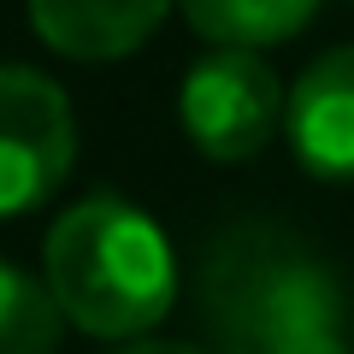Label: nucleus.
<instances>
[{"instance_id": "f03ea898", "label": "nucleus", "mask_w": 354, "mask_h": 354, "mask_svg": "<svg viewBox=\"0 0 354 354\" xmlns=\"http://www.w3.org/2000/svg\"><path fill=\"white\" fill-rule=\"evenodd\" d=\"M201 325L218 354H283L313 330H342V278L272 225H236L207 248Z\"/></svg>"}, {"instance_id": "0eeeda50", "label": "nucleus", "mask_w": 354, "mask_h": 354, "mask_svg": "<svg viewBox=\"0 0 354 354\" xmlns=\"http://www.w3.org/2000/svg\"><path fill=\"white\" fill-rule=\"evenodd\" d=\"M195 36H207L213 48H278V41L301 36L319 18L325 0H177Z\"/></svg>"}, {"instance_id": "39448f33", "label": "nucleus", "mask_w": 354, "mask_h": 354, "mask_svg": "<svg viewBox=\"0 0 354 354\" xmlns=\"http://www.w3.org/2000/svg\"><path fill=\"white\" fill-rule=\"evenodd\" d=\"M283 136L307 177L354 183V41L319 53L290 88Z\"/></svg>"}, {"instance_id": "6e6552de", "label": "nucleus", "mask_w": 354, "mask_h": 354, "mask_svg": "<svg viewBox=\"0 0 354 354\" xmlns=\"http://www.w3.org/2000/svg\"><path fill=\"white\" fill-rule=\"evenodd\" d=\"M65 313L53 290L0 260V354H59Z\"/></svg>"}, {"instance_id": "9d476101", "label": "nucleus", "mask_w": 354, "mask_h": 354, "mask_svg": "<svg viewBox=\"0 0 354 354\" xmlns=\"http://www.w3.org/2000/svg\"><path fill=\"white\" fill-rule=\"evenodd\" d=\"M106 354H207V348H189V342H153V337H136V342H113Z\"/></svg>"}, {"instance_id": "1a4fd4ad", "label": "nucleus", "mask_w": 354, "mask_h": 354, "mask_svg": "<svg viewBox=\"0 0 354 354\" xmlns=\"http://www.w3.org/2000/svg\"><path fill=\"white\" fill-rule=\"evenodd\" d=\"M283 354H354V348H348V337H342V330H313V337L290 342Z\"/></svg>"}, {"instance_id": "423d86ee", "label": "nucleus", "mask_w": 354, "mask_h": 354, "mask_svg": "<svg viewBox=\"0 0 354 354\" xmlns=\"http://www.w3.org/2000/svg\"><path fill=\"white\" fill-rule=\"evenodd\" d=\"M171 6L177 0H24L41 48H53L59 59H77V65H106V59L136 53L165 24Z\"/></svg>"}, {"instance_id": "20e7f679", "label": "nucleus", "mask_w": 354, "mask_h": 354, "mask_svg": "<svg viewBox=\"0 0 354 354\" xmlns=\"http://www.w3.org/2000/svg\"><path fill=\"white\" fill-rule=\"evenodd\" d=\"M77 160L65 88L36 65H0V218H24L59 195Z\"/></svg>"}, {"instance_id": "f257e3e1", "label": "nucleus", "mask_w": 354, "mask_h": 354, "mask_svg": "<svg viewBox=\"0 0 354 354\" xmlns=\"http://www.w3.org/2000/svg\"><path fill=\"white\" fill-rule=\"evenodd\" d=\"M41 283L53 290L65 325L101 342H136L177 307V254L124 195H88L53 218Z\"/></svg>"}, {"instance_id": "7ed1b4c3", "label": "nucleus", "mask_w": 354, "mask_h": 354, "mask_svg": "<svg viewBox=\"0 0 354 354\" xmlns=\"http://www.w3.org/2000/svg\"><path fill=\"white\" fill-rule=\"evenodd\" d=\"M283 106H290V88L248 48H213L183 71L177 88V124L213 165L254 160L283 130Z\"/></svg>"}]
</instances>
